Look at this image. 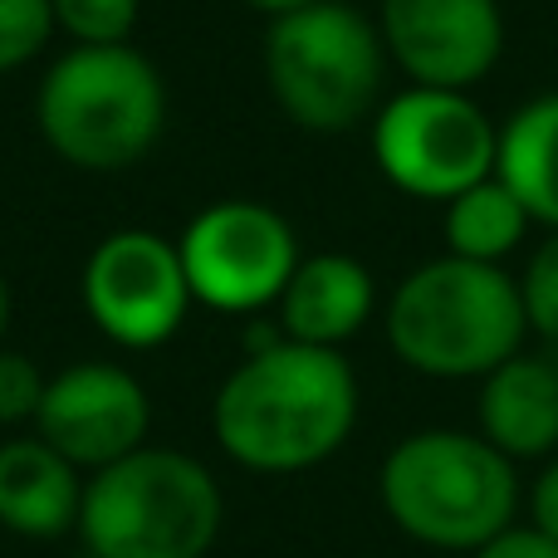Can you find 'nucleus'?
<instances>
[{
	"instance_id": "f03ea898",
	"label": "nucleus",
	"mask_w": 558,
	"mask_h": 558,
	"mask_svg": "<svg viewBox=\"0 0 558 558\" xmlns=\"http://www.w3.org/2000/svg\"><path fill=\"white\" fill-rule=\"evenodd\" d=\"M383 510L407 539L426 549L465 554L485 549L520 524V465L500 456L481 432H412L387 451Z\"/></svg>"
},
{
	"instance_id": "2eb2a0df",
	"label": "nucleus",
	"mask_w": 558,
	"mask_h": 558,
	"mask_svg": "<svg viewBox=\"0 0 558 558\" xmlns=\"http://www.w3.org/2000/svg\"><path fill=\"white\" fill-rule=\"evenodd\" d=\"M495 177L520 196L530 221L558 231V94H539L500 128Z\"/></svg>"
},
{
	"instance_id": "dca6fc26",
	"label": "nucleus",
	"mask_w": 558,
	"mask_h": 558,
	"mask_svg": "<svg viewBox=\"0 0 558 558\" xmlns=\"http://www.w3.org/2000/svg\"><path fill=\"white\" fill-rule=\"evenodd\" d=\"M530 226L534 221L520 206V196L500 177H490V182L461 192L456 202H446V255H461L475 265H505V255L520 251Z\"/></svg>"
},
{
	"instance_id": "4be33fe9",
	"label": "nucleus",
	"mask_w": 558,
	"mask_h": 558,
	"mask_svg": "<svg viewBox=\"0 0 558 558\" xmlns=\"http://www.w3.org/2000/svg\"><path fill=\"white\" fill-rule=\"evenodd\" d=\"M471 558H558V544H549L544 534H534L530 524H514V530H505L500 539H490Z\"/></svg>"
},
{
	"instance_id": "f3484780",
	"label": "nucleus",
	"mask_w": 558,
	"mask_h": 558,
	"mask_svg": "<svg viewBox=\"0 0 558 558\" xmlns=\"http://www.w3.org/2000/svg\"><path fill=\"white\" fill-rule=\"evenodd\" d=\"M49 5L54 25L74 45H128L143 15V0H49Z\"/></svg>"
},
{
	"instance_id": "6e6552de",
	"label": "nucleus",
	"mask_w": 558,
	"mask_h": 558,
	"mask_svg": "<svg viewBox=\"0 0 558 558\" xmlns=\"http://www.w3.org/2000/svg\"><path fill=\"white\" fill-rule=\"evenodd\" d=\"M177 255L192 299L216 314H260L279 304L289 275L304 260L294 226L275 206L245 196L196 211L177 241Z\"/></svg>"
},
{
	"instance_id": "7ed1b4c3",
	"label": "nucleus",
	"mask_w": 558,
	"mask_h": 558,
	"mask_svg": "<svg viewBox=\"0 0 558 558\" xmlns=\"http://www.w3.org/2000/svg\"><path fill=\"white\" fill-rule=\"evenodd\" d=\"M520 279L505 265H475L461 255L416 265L387 299V343L412 373L465 383L510 363L524 348Z\"/></svg>"
},
{
	"instance_id": "39448f33",
	"label": "nucleus",
	"mask_w": 558,
	"mask_h": 558,
	"mask_svg": "<svg viewBox=\"0 0 558 558\" xmlns=\"http://www.w3.org/2000/svg\"><path fill=\"white\" fill-rule=\"evenodd\" d=\"M221 520V485L196 456L143 446L84 481L78 539L94 558H206Z\"/></svg>"
},
{
	"instance_id": "423d86ee",
	"label": "nucleus",
	"mask_w": 558,
	"mask_h": 558,
	"mask_svg": "<svg viewBox=\"0 0 558 558\" xmlns=\"http://www.w3.org/2000/svg\"><path fill=\"white\" fill-rule=\"evenodd\" d=\"M383 78V29L348 0H314L294 15L270 20L265 84L279 113L304 133H348L373 118Z\"/></svg>"
},
{
	"instance_id": "b1692460",
	"label": "nucleus",
	"mask_w": 558,
	"mask_h": 558,
	"mask_svg": "<svg viewBox=\"0 0 558 558\" xmlns=\"http://www.w3.org/2000/svg\"><path fill=\"white\" fill-rule=\"evenodd\" d=\"M5 324H10V284L0 275V333H5Z\"/></svg>"
},
{
	"instance_id": "f8f14e48",
	"label": "nucleus",
	"mask_w": 558,
	"mask_h": 558,
	"mask_svg": "<svg viewBox=\"0 0 558 558\" xmlns=\"http://www.w3.org/2000/svg\"><path fill=\"white\" fill-rule=\"evenodd\" d=\"M279 333L308 348H343L377 308V284L357 255H304L279 294Z\"/></svg>"
},
{
	"instance_id": "6ab92c4d",
	"label": "nucleus",
	"mask_w": 558,
	"mask_h": 558,
	"mask_svg": "<svg viewBox=\"0 0 558 558\" xmlns=\"http://www.w3.org/2000/svg\"><path fill=\"white\" fill-rule=\"evenodd\" d=\"M520 299L530 333H539L544 343L558 348V231H549V241L534 245L530 265L520 275Z\"/></svg>"
},
{
	"instance_id": "0eeeda50",
	"label": "nucleus",
	"mask_w": 558,
	"mask_h": 558,
	"mask_svg": "<svg viewBox=\"0 0 558 558\" xmlns=\"http://www.w3.org/2000/svg\"><path fill=\"white\" fill-rule=\"evenodd\" d=\"M500 128L461 88H402L373 113V162L416 202H456L490 182Z\"/></svg>"
},
{
	"instance_id": "5701e85b",
	"label": "nucleus",
	"mask_w": 558,
	"mask_h": 558,
	"mask_svg": "<svg viewBox=\"0 0 558 558\" xmlns=\"http://www.w3.org/2000/svg\"><path fill=\"white\" fill-rule=\"evenodd\" d=\"M241 5H251V10H260V15H294V10H304V5H314V0H241Z\"/></svg>"
},
{
	"instance_id": "a211bd4d",
	"label": "nucleus",
	"mask_w": 558,
	"mask_h": 558,
	"mask_svg": "<svg viewBox=\"0 0 558 558\" xmlns=\"http://www.w3.org/2000/svg\"><path fill=\"white\" fill-rule=\"evenodd\" d=\"M54 5L49 0H0V74L35 64L54 39Z\"/></svg>"
},
{
	"instance_id": "f257e3e1",
	"label": "nucleus",
	"mask_w": 558,
	"mask_h": 558,
	"mask_svg": "<svg viewBox=\"0 0 558 558\" xmlns=\"http://www.w3.org/2000/svg\"><path fill=\"white\" fill-rule=\"evenodd\" d=\"M357 426V377L343 348L279 338L245 353L211 402V436L255 475H299L343 451Z\"/></svg>"
},
{
	"instance_id": "ddd939ff",
	"label": "nucleus",
	"mask_w": 558,
	"mask_h": 558,
	"mask_svg": "<svg viewBox=\"0 0 558 558\" xmlns=\"http://www.w3.org/2000/svg\"><path fill=\"white\" fill-rule=\"evenodd\" d=\"M475 422L485 441L514 465L558 456V363L520 348L510 363L481 377Z\"/></svg>"
},
{
	"instance_id": "9d476101",
	"label": "nucleus",
	"mask_w": 558,
	"mask_h": 558,
	"mask_svg": "<svg viewBox=\"0 0 558 558\" xmlns=\"http://www.w3.org/2000/svg\"><path fill=\"white\" fill-rule=\"evenodd\" d=\"M377 29L387 59L422 88L471 94L505 54L500 0H383Z\"/></svg>"
},
{
	"instance_id": "20e7f679",
	"label": "nucleus",
	"mask_w": 558,
	"mask_h": 558,
	"mask_svg": "<svg viewBox=\"0 0 558 558\" xmlns=\"http://www.w3.org/2000/svg\"><path fill=\"white\" fill-rule=\"evenodd\" d=\"M39 137L78 172L137 167L167 128V84L133 45H74L35 88Z\"/></svg>"
},
{
	"instance_id": "412c9836",
	"label": "nucleus",
	"mask_w": 558,
	"mask_h": 558,
	"mask_svg": "<svg viewBox=\"0 0 558 558\" xmlns=\"http://www.w3.org/2000/svg\"><path fill=\"white\" fill-rule=\"evenodd\" d=\"M530 530L558 544V456L544 461V471L530 485Z\"/></svg>"
},
{
	"instance_id": "9b49d317",
	"label": "nucleus",
	"mask_w": 558,
	"mask_h": 558,
	"mask_svg": "<svg viewBox=\"0 0 558 558\" xmlns=\"http://www.w3.org/2000/svg\"><path fill=\"white\" fill-rule=\"evenodd\" d=\"M35 432L78 471H104L147 446L153 402L128 367L94 357L49 377Z\"/></svg>"
},
{
	"instance_id": "aec40b11",
	"label": "nucleus",
	"mask_w": 558,
	"mask_h": 558,
	"mask_svg": "<svg viewBox=\"0 0 558 558\" xmlns=\"http://www.w3.org/2000/svg\"><path fill=\"white\" fill-rule=\"evenodd\" d=\"M49 377L39 373L35 357L15 353V348H0V426H20L35 422L39 402H45Z\"/></svg>"
},
{
	"instance_id": "1a4fd4ad",
	"label": "nucleus",
	"mask_w": 558,
	"mask_h": 558,
	"mask_svg": "<svg viewBox=\"0 0 558 558\" xmlns=\"http://www.w3.org/2000/svg\"><path fill=\"white\" fill-rule=\"evenodd\" d=\"M78 289H84V308L98 333L133 353L177 338V328L186 324V308L196 304L177 241H162L137 226L104 235L94 245Z\"/></svg>"
},
{
	"instance_id": "4468645a",
	"label": "nucleus",
	"mask_w": 558,
	"mask_h": 558,
	"mask_svg": "<svg viewBox=\"0 0 558 558\" xmlns=\"http://www.w3.org/2000/svg\"><path fill=\"white\" fill-rule=\"evenodd\" d=\"M84 481L45 436H15L0 446V524L20 539H59L78 530Z\"/></svg>"
}]
</instances>
